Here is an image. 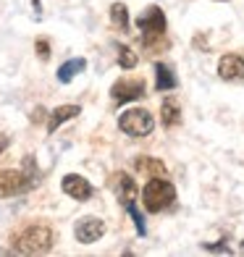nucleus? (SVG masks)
I'll return each mask as SVG.
<instances>
[{
  "instance_id": "obj_1",
  "label": "nucleus",
  "mask_w": 244,
  "mask_h": 257,
  "mask_svg": "<svg viewBox=\"0 0 244 257\" xmlns=\"http://www.w3.org/2000/svg\"><path fill=\"white\" fill-rule=\"evenodd\" d=\"M176 200V186H173L166 176H153L145 189H142V202L147 207V213H160V210H168Z\"/></svg>"
},
{
  "instance_id": "obj_2",
  "label": "nucleus",
  "mask_w": 244,
  "mask_h": 257,
  "mask_svg": "<svg viewBox=\"0 0 244 257\" xmlns=\"http://www.w3.org/2000/svg\"><path fill=\"white\" fill-rule=\"evenodd\" d=\"M50 247H53V231L42 223L29 226L16 236V252H24V254H42V252H50Z\"/></svg>"
},
{
  "instance_id": "obj_3",
  "label": "nucleus",
  "mask_w": 244,
  "mask_h": 257,
  "mask_svg": "<svg viewBox=\"0 0 244 257\" xmlns=\"http://www.w3.org/2000/svg\"><path fill=\"white\" fill-rule=\"evenodd\" d=\"M137 27L142 29V42L145 48H158V42L166 34V16L158 6H150L142 16L137 19Z\"/></svg>"
},
{
  "instance_id": "obj_4",
  "label": "nucleus",
  "mask_w": 244,
  "mask_h": 257,
  "mask_svg": "<svg viewBox=\"0 0 244 257\" xmlns=\"http://www.w3.org/2000/svg\"><path fill=\"white\" fill-rule=\"evenodd\" d=\"M118 128L129 137H147L155 128V118H153V113H147L142 108H132V110L121 113Z\"/></svg>"
},
{
  "instance_id": "obj_5",
  "label": "nucleus",
  "mask_w": 244,
  "mask_h": 257,
  "mask_svg": "<svg viewBox=\"0 0 244 257\" xmlns=\"http://www.w3.org/2000/svg\"><path fill=\"white\" fill-rule=\"evenodd\" d=\"M145 81L142 79H118L115 84L110 87V97L115 102H132V100H139V97H145Z\"/></svg>"
},
{
  "instance_id": "obj_6",
  "label": "nucleus",
  "mask_w": 244,
  "mask_h": 257,
  "mask_svg": "<svg viewBox=\"0 0 244 257\" xmlns=\"http://www.w3.org/2000/svg\"><path fill=\"white\" fill-rule=\"evenodd\" d=\"M102 233H105V223H102L100 218H95V215L81 218L79 223L74 226V236H76L79 244H95L97 239H102Z\"/></svg>"
},
{
  "instance_id": "obj_7",
  "label": "nucleus",
  "mask_w": 244,
  "mask_h": 257,
  "mask_svg": "<svg viewBox=\"0 0 244 257\" xmlns=\"http://www.w3.org/2000/svg\"><path fill=\"white\" fill-rule=\"evenodd\" d=\"M61 189L76 202H87L89 197L95 194V186H92L84 176H79V173H68V176H63Z\"/></svg>"
},
{
  "instance_id": "obj_8",
  "label": "nucleus",
  "mask_w": 244,
  "mask_h": 257,
  "mask_svg": "<svg viewBox=\"0 0 244 257\" xmlns=\"http://www.w3.org/2000/svg\"><path fill=\"white\" fill-rule=\"evenodd\" d=\"M32 186L29 176L24 171H0V197H14L21 194Z\"/></svg>"
},
{
  "instance_id": "obj_9",
  "label": "nucleus",
  "mask_w": 244,
  "mask_h": 257,
  "mask_svg": "<svg viewBox=\"0 0 244 257\" xmlns=\"http://www.w3.org/2000/svg\"><path fill=\"white\" fill-rule=\"evenodd\" d=\"M110 186H113V192H115V197L121 200L124 207L134 205V200H137V184H134V179H132L126 171L113 173V176H110Z\"/></svg>"
},
{
  "instance_id": "obj_10",
  "label": "nucleus",
  "mask_w": 244,
  "mask_h": 257,
  "mask_svg": "<svg viewBox=\"0 0 244 257\" xmlns=\"http://www.w3.org/2000/svg\"><path fill=\"white\" fill-rule=\"evenodd\" d=\"M218 76L226 79V81H236L244 79V58L236 53H228L218 61Z\"/></svg>"
},
{
  "instance_id": "obj_11",
  "label": "nucleus",
  "mask_w": 244,
  "mask_h": 257,
  "mask_svg": "<svg viewBox=\"0 0 244 257\" xmlns=\"http://www.w3.org/2000/svg\"><path fill=\"white\" fill-rule=\"evenodd\" d=\"M134 168L142 173V176L153 179V176H166V166L158 160V158H150V155H139L134 160Z\"/></svg>"
},
{
  "instance_id": "obj_12",
  "label": "nucleus",
  "mask_w": 244,
  "mask_h": 257,
  "mask_svg": "<svg viewBox=\"0 0 244 257\" xmlns=\"http://www.w3.org/2000/svg\"><path fill=\"white\" fill-rule=\"evenodd\" d=\"M81 113V108L79 105H61V108H55L53 113H50V118H48V132L53 134L61 123H66V121H71V118H76V115Z\"/></svg>"
},
{
  "instance_id": "obj_13",
  "label": "nucleus",
  "mask_w": 244,
  "mask_h": 257,
  "mask_svg": "<svg viewBox=\"0 0 244 257\" xmlns=\"http://www.w3.org/2000/svg\"><path fill=\"white\" fill-rule=\"evenodd\" d=\"M84 66H87L84 58H71V61H66L61 68H58V81H63V84H68V81H71L76 74L84 71Z\"/></svg>"
},
{
  "instance_id": "obj_14",
  "label": "nucleus",
  "mask_w": 244,
  "mask_h": 257,
  "mask_svg": "<svg viewBox=\"0 0 244 257\" xmlns=\"http://www.w3.org/2000/svg\"><path fill=\"white\" fill-rule=\"evenodd\" d=\"M155 87H158V92H168V89H176V76H173V71L168 66H163V63H158L155 66Z\"/></svg>"
},
{
  "instance_id": "obj_15",
  "label": "nucleus",
  "mask_w": 244,
  "mask_h": 257,
  "mask_svg": "<svg viewBox=\"0 0 244 257\" xmlns=\"http://www.w3.org/2000/svg\"><path fill=\"white\" fill-rule=\"evenodd\" d=\"M160 115H163V126L173 128V126L181 121V108L176 105V100H173V97H166V100H163V110H160Z\"/></svg>"
},
{
  "instance_id": "obj_16",
  "label": "nucleus",
  "mask_w": 244,
  "mask_h": 257,
  "mask_svg": "<svg viewBox=\"0 0 244 257\" xmlns=\"http://www.w3.org/2000/svg\"><path fill=\"white\" fill-rule=\"evenodd\" d=\"M110 21L115 27H118L121 32L129 29V14H126V6L124 3H113L110 6Z\"/></svg>"
},
{
  "instance_id": "obj_17",
  "label": "nucleus",
  "mask_w": 244,
  "mask_h": 257,
  "mask_svg": "<svg viewBox=\"0 0 244 257\" xmlns=\"http://www.w3.org/2000/svg\"><path fill=\"white\" fill-rule=\"evenodd\" d=\"M118 63H121V68H134L137 66V55L132 53V48L118 45Z\"/></svg>"
},
{
  "instance_id": "obj_18",
  "label": "nucleus",
  "mask_w": 244,
  "mask_h": 257,
  "mask_svg": "<svg viewBox=\"0 0 244 257\" xmlns=\"http://www.w3.org/2000/svg\"><path fill=\"white\" fill-rule=\"evenodd\" d=\"M126 210H129L132 218H134V226H137V231H139V236H145V233H147V228H145V218H142V213L137 210V205H129Z\"/></svg>"
},
{
  "instance_id": "obj_19",
  "label": "nucleus",
  "mask_w": 244,
  "mask_h": 257,
  "mask_svg": "<svg viewBox=\"0 0 244 257\" xmlns=\"http://www.w3.org/2000/svg\"><path fill=\"white\" fill-rule=\"evenodd\" d=\"M37 55L42 58V61H48V58H50V45H48V40H37Z\"/></svg>"
},
{
  "instance_id": "obj_20",
  "label": "nucleus",
  "mask_w": 244,
  "mask_h": 257,
  "mask_svg": "<svg viewBox=\"0 0 244 257\" xmlns=\"http://www.w3.org/2000/svg\"><path fill=\"white\" fill-rule=\"evenodd\" d=\"M205 249H213V252H226V254L231 252V249L226 247V244H205Z\"/></svg>"
},
{
  "instance_id": "obj_21",
  "label": "nucleus",
  "mask_w": 244,
  "mask_h": 257,
  "mask_svg": "<svg viewBox=\"0 0 244 257\" xmlns=\"http://www.w3.org/2000/svg\"><path fill=\"white\" fill-rule=\"evenodd\" d=\"M6 145H8V139H0V153L6 150Z\"/></svg>"
},
{
  "instance_id": "obj_22",
  "label": "nucleus",
  "mask_w": 244,
  "mask_h": 257,
  "mask_svg": "<svg viewBox=\"0 0 244 257\" xmlns=\"http://www.w3.org/2000/svg\"><path fill=\"white\" fill-rule=\"evenodd\" d=\"M241 252H244V241H241Z\"/></svg>"
}]
</instances>
